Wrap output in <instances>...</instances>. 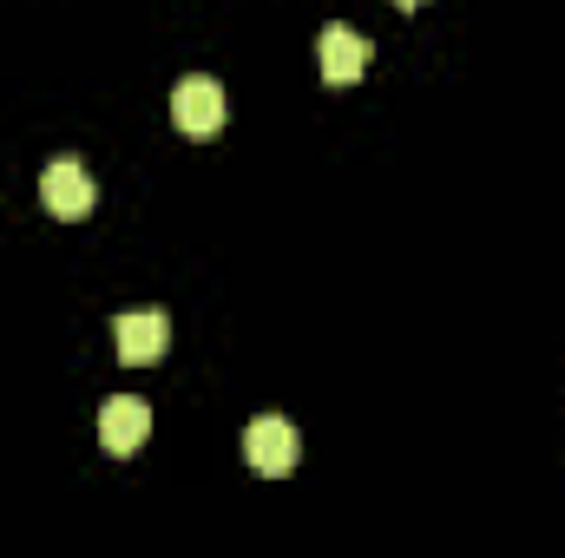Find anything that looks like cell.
<instances>
[{"instance_id": "6da1fadb", "label": "cell", "mask_w": 565, "mask_h": 558, "mask_svg": "<svg viewBox=\"0 0 565 558\" xmlns=\"http://www.w3.org/2000/svg\"><path fill=\"white\" fill-rule=\"evenodd\" d=\"M171 119H178V132H184V139H211V132H224V119H231L224 86H217V79H204V73L178 79V86H171Z\"/></svg>"}, {"instance_id": "7a4b0ae2", "label": "cell", "mask_w": 565, "mask_h": 558, "mask_svg": "<svg viewBox=\"0 0 565 558\" xmlns=\"http://www.w3.org/2000/svg\"><path fill=\"white\" fill-rule=\"evenodd\" d=\"M244 453H250V466H257V473L282 480V473L302 460V440H296V427H289V420L264 415V420H250V433H244Z\"/></svg>"}, {"instance_id": "3957f363", "label": "cell", "mask_w": 565, "mask_h": 558, "mask_svg": "<svg viewBox=\"0 0 565 558\" xmlns=\"http://www.w3.org/2000/svg\"><path fill=\"white\" fill-rule=\"evenodd\" d=\"M40 197H46V211H53V217H66V224H73V217H86V211H93V197H99V191H93V178H86V164H79V158H53V164H46V178H40Z\"/></svg>"}, {"instance_id": "277c9868", "label": "cell", "mask_w": 565, "mask_h": 558, "mask_svg": "<svg viewBox=\"0 0 565 558\" xmlns=\"http://www.w3.org/2000/svg\"><path fill=\"white\" fill-rule=\"evenodd\" d=\"M316 60H322V79H329V86H355V79L369 73V40H362L355 26H322Z\"/></svg>"}, {"instance_id": "5b68a950", "label": "cell", "mask_w": 565, "mask_h": 558, "mask_svg": "<svg viewBox=\"0 0 565 558\" xmlns=\"http://www.w3.org/2000/svg\"><path fill=\"white\" fill-rule=\"evenodd\" d=\"M113 342H119V362L145 368V362H158V355H164L171 322H164L158 309H132V315H119V322H113Z\"/></svg>"}, {"instance_id": "8992f818", "label": "cell", "mask_w": 565, "mask_h": 558, "mask_svg": "<svg viewBox=\"0 0 565 558\" xmlns=\"http://www.w3.org/2000/svg\"><path fill=\"white\" fill-rule=\"evenodd\" d=\"M145 433H151V408L145 401H132V395H119V401H106V415H99V447L106 453H139Z\"/></svg>"}, {"instance_id": "52a82bcc", "label": "cell", "mask_w": 565, "mask_h": 558, "mask_svg": "<svg viewBox=\"0 0 565 558\" xmlns=\"http://www.w3.org/2000/svg\"><path fill=\"white\" fill-rule=\"evenodd\" d=\"M395 7H427V0H395Z\"/></svg>"}]
</instances>
